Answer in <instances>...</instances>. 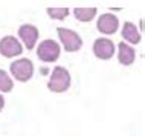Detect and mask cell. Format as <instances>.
Listing matches in <instances>:
<instances>
[{"instance_id": "3957f363", "label": "cell", "mask_w": 145, "mask_h": 136, "mask_svg": "<svg viewBox=\"0 0 145 136\" xmlns=\"http://www.w3.org/2000/svg\"><path fill=\"white\" fill-rule=\"evenodd\" d=\"M61 54V48L57 41L54 40H44L38 44L37 48V57L44 63H54L58 60Z\"/></svg>"}, {"instance_id": "7c38bea8", "label": "cell", "mask_w": 145, "mask_h": 136, "mask_svg": "<svg viewBox=\"0 0 145 136\" xmlns=\"http://www.w3.org/2000/svg\"><path fill=\"white\" fill-rule=\"evenodd\" d=\"M12 87H14V83L11 80V76L3 69H0V92H11Z\"/></svg>"}, {"instance_id": "30bf717a", "label": "cell", "mask_w": 145, "mask_h": 136, "mask_svg": "<svg viewBox=\"0 0 145 136\" xmlns=\"http://www.w3.org/2000/svg\"><path fill=\"white\" fill-rule=\"evenodd\" d=\"M122 37L125 41L131 44H138L140 41V32L138 29V26L131 22H125L124 26H122Z\"/></svg>"}, {"instance_id": "7a4b0ae2", "label": "cell", "mask_w": 145, "mask_h": 136, "mask_svg": "<svg viewBox=\"0 0 145 136\" xmlns=\"http://www.w3.org/2000/svg\"><path fill=\"white\" fill-rule=\"evenodd\" d=\"M9 71L17 81L26 83V81H29L34 75V64L29 58H18L14 63H11Z\"/></svg>"}, {"instance_id": "4fadbf2b", "label": "cell", "mask_w": 145, "mask_h": 136, "mask_svg": "<svg viewBox=\"0 0 145 136\" xmlns=\"http://www.w3.org/2000/svg\"><path fill=\"white\" fill-rule=\"evenodd\" d=\"M69 8H48V14L50 18H55V20H64L69 15Z\"/></svg>"}, {"instance_id": "277c9868", "label": "cell", "mask_w": 145, "mask_h": 136, "mask_svg": "<svg viewBox=\"0 0 145 136\" xmlns=\"http://www.w3.org/2000/svg\"><path fill=\"white\" fill-rule=\"evenodd\" d=\"M57 32H58L60 41H61V44H63L66 52H76V50L81 49L83 40H81V37L78 35L75 31L66 29V28H58Z\"/></svg>"}, {"instance_id": "9c48e42d", "label": "cell", "mask_w": 145, "mask_h": 136, "mask_svg": "<svg viewBox=\"0 0 145 136\" xmlns=\"http://www.w3.org/2000/svg\"><path fill=\"white\" fill-rule=\"evenodd\" d=\"M118 60H119L121 64L124 66H130L135 63L136 60V50L131 48L130 44L127 43H119V46H118Z\"/></svg>"}, {"instance_id": "52a82bcc", "label": "cell", "mask_w": 145, "mask_h": 136, "mask_svg": "<svg viewBox=\"0 0 145 136\" xmlns=\"http://www.w3.org/2000/svg\"><path fill=\"white\" fill-rule=\"evenodd\" d=\"M98 31L103 34H107V35H112L115 34L118 28H119V20L115 14H103L99 18H98Z\"/></svg>"}, {"instance_id": "ba28073f", "label": "cell", "mask_w": 145, "mask_h": 136, "mask_svg": "<svg viewBox=\"0 0 145 136\" xmlns=\"http://www.w3.org/2000/svg\"><path fill=\"white\" fill-rule=\"evenodd\" d=\"M18 37L22 38L28 50H31L35 48V43L38 40V29L34 25H22L18 29Z\"/></svg>"}, {"instance_id": "6da1fadb", "label": "cell", "mask_w": 145, "mask_h": 136, "mask_svg": "<svg viewBox=\"0 0 145 136\" xmlns=\"http://www.w3.org/2000/svg\"><path fill=\"white\" fill-rule=\"evenodd\" d=\"M69 87H70V73H69V71L66 67H61V66L54 67L50 80L48 83V89L50 92L61 93V92H66Z\"/></svg>"}, {"instance_id": "5bb4252c", "label": "cell", "mask_w": 145, "mask_h": 136, "mask_svg": "<svg viewBox=\"0 0 145 136\" xmlns=\"http://www.w3.org/2000/svg\"><path fill=\"white\" fill-rule=\"evenodd\" d=\"M3 107H5V99H3V96L0 95V110H2Z\"/></svg>"}, {"instance_id": "5b68a950", "label": "cell", "mask_w": 145, "mask_h": 136, "mask_svg": "<svg viewBox=\"0 0 145 136\" xmlns=\"http://www.w3.org/2000/svg\"><path fill=\"white\" fill-rule=\"evenodd\" d=\"M22 43L12 35H6L0 40V54L6 58H12L22 54Z\"/></svg>"}, {"instance_id": "8fae6325", "label": "cell", "mask_w": 145, "mask_h": 136, "mask_svg": "<svg viewBox=\"0 0 145 136\" xmlns=\"http://www.w3.org/2000/svg\"><path fill=\"white\" fill-rule=\"evenodd\" d=\"M96 12H98L96 8H75V9H73V14H75L76 20H80V22L93 20Z\"/></svg>"}, {"instance_id": "8992f818", "label": "cell", "mask_w": 145, "mask_h": 136, "mask_svg": "<svg viewBox=\"0 0 145 136\" xmlns=\"http://www.w3.org/2000/svg\"><path fill=\"white\" fill-rule=\"evenodd\" d=\"M93 54L101 60H110L115 54V44L108 38H98L93 43Z\"/></svg>"}]
</instances>
